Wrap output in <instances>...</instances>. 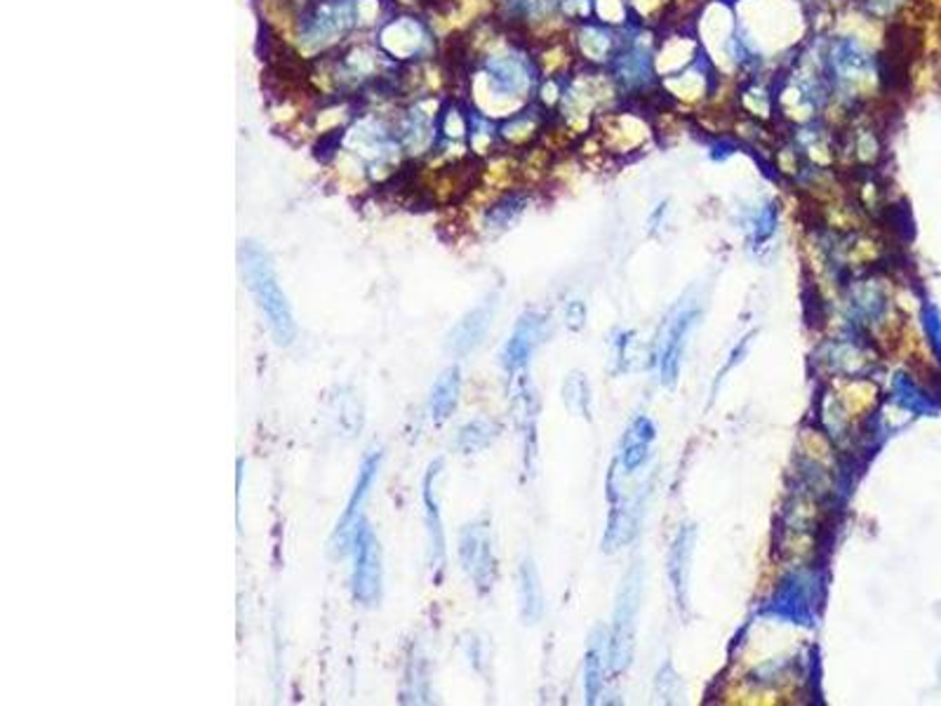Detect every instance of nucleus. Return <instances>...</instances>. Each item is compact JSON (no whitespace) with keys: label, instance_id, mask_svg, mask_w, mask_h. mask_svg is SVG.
Returning a JSON list of instances; mask_svg holds the SVG:
<instances>
[{"label":"nucleus","instance_id":"b1692460","mask_svg":"<svg viewBox=\"0 0 941 706\" xmlns=\"http://www.w3.org/2000/svg\"><path fill=\"white\" fill-rule=\"evenodd\" d=\"M894 399H897V403H901V405L913 410V412H928L930 410L928 399L920 396L918 389L913 386V382L909 377H904V375H899L894 380Z\"/></svg>","mask_w":941,"mask_h":706},{"label":"nucleus","instance_id":"423d86ee","mask_svg":"<svg viewBox=\"0 0 941 706\" xmlns=\"http://www.w3.org/2000/svg\"><path fill=\"white\" fill-rule=\"evenodd\" d=\"M459 561L478 594H487L497 577V561L493 546V530L487 518L471 521L459 533Z\"/></svg>","mask_w":941,"mask_h":706},{"label":"nucleus","instance_id":"393cba45","mask_svg":"<svg viewBox=\"0 0 941 706\" xmlns=\"http://www.w3.org/2000/svg\"><path fill=\"white\" fill-rule=\"evenodd\" d=\"M775 226H777L775 208L772 205L760 208L758 214H756V220L751 222V243L762 245L765 241H770L772 233H775Z\"/></svg>","mask_w":941,"mask_h":706},{"label":"nucleus","instance_id":"9b49d317","mask_svg":"<svg viewBox=\"0 0 941 706\" xmlns=\"http://www.w3.org/2000/svg\"><path fill=\"white\" fill-rule=\"evenodd\" d=\"M695 542H697L695 525L685 523V525H680L678 535L671 544V552H669V579H671V588H674V596H676V603H678L680 611L688 607V588H690Z\"/></svg>","mask_w":941,"mask_h":706},{"label":"nucleus","instance_id":"cd10ccee","mask_svg":"<svg viewBox=\"0 0 941 706\" xmlns=\"http://www.w3.org/2000/svg\"><path fill=\"white\" fill-rule=\"evenodd\" d=\"M405 3H409V0H405Z\"/></svg>","mask_w":941,"mask_h":706},{"label":"nucleus","instance_id":"f257e3e1","mask_svg":"<svg viewBox=\"0 0 941 706\" xmlns=\"http://www.w3.org/2000/svg\"><path fill=\"white\" fill-rule=\"evenodd\" d=\"M241 260L247 276V285L254 294V300H257L260 309L264 311L273 337H276L279 344L290 346L294 337H297V325H294L292 309L276 279V271H273L271 266L269 254L257 243H243Z\"/></svg>","mask_w":941,"mask_h":706},{"label":"nucleus","instance_id":"7ed1b4c3","mask_svg":"<svg viewBox=\"0 0 941 706\" xmlns=\"http://www.w3.org/2000/svg\"><path fill=\"white\" fill-rule=\"evenodd\" d=\"M361 0H311L300 14V41L311 50H323L358 24Z\"/></svg>","mask_w":941,"mask_h":706},{"label":"nucleus","instance_id":"a211bd4d","mask_svg":"<svg viewBox=\"0 0 941 706\" xmlns=\"http://www.w3.org/2000/svg\"><path fill=\"white\" fill-rule=\"evenodd\" d=\"M459 394H462V372L459 367H447L438 377V382L434 384V391H431L428 412L431 417H434V422L443 424L445 420H449V415H453L459 403Z\"/></svg>","mask_w":941,"mask_h":706},{"label":"nucleus","instance_id":"4be33fe9","mask_svg":"<svg viewBox=\"0 0 941 706\" xmlns=\"http://www.w3.org/2000/svg\"><path fill=\"white\" fill-rule=\"evenodd\" d=\"M852 306H854V311L859 313V316H864V319H878L880 313H882V309H886V302H882V294H880V290L876 288V285H857L854 290H852V302H850Z\"/></svg>","mask_w":941,"mask_h":706},{"label":"nucleus","instance_id":"6ab92c4d","mask_svg":"<svg viewBox=\"0 0 941 706\" xmlns=\"http://www.w3.org/2000/svg\"><path fill=\"white\" fill-rule=\"evenodd\" d=\"M497 431H499V426L495 422H487V420L468 422L459 431L457 447L462 450L464 455L480 453V450H485L489 443H493L497 438Z\"/></svg>","mask_w":941,"mask_h":706},{"label":"nucleus","instance_id":"20e7f679","mask_svg":"<svg viewBox=\"0 0 941 706\" xmlns=\"http://www.w3.org/2000/svg\"><path fill=\"white\" fill-rule=\"evenodd\" d=\"M351 594L361 605H372L380 601L382 592V554L380 542L372 527L361 518L353 527L351 539Z\"/></svg>","mask_w":941,"mask_h":706},{"label":"nucleus","instance_id":"412c9836","mask_svg":"<svg viewBox=\"0 0 941 706\" xmlns=\"http://www.w3.org/2000/svg\"><path fill=\"white\" fill-rule=\"evenodd\" d=\"M426 662L422 655H412L405 672V699L407 702H426L428 695V678H426Z\"/></svg>","mask_w":941,"mask_h":706},{"label":"nucleus","instance_id":"2eb2a0df","mask_svg":"<svg viewBox=\"0 0 941 706\" xmlns=\"http://www.w3.org/2000/svg\"><path fill=\"white\" fill-rule=\"evenodd\" d=\"M382 33L398 36V41L396 38L394 41H380V46L388 54H394L398 59H412L431 50V33L422 22H417L415 17H401L396 19V22H388L382 29Z\"/></svg>","mask_w":941,"mask_h":706},{"label":"nucleus","instance_id":"aec40b11","mask_svg":"<svg viewBox=\"0 0 941 706\" xmlns=\"http://www.w3.org/2000/svg\"><path fill=\"white\" fill-rule=\"evenodd\" d=\"M563 399L567 410H573L575 415L591 417V389H588L584 375H579V372L567 375L563 384Z\"/></svg>","mask_w":941,"mask_h":706},{"label":"nucleus","instance_id":"0eeeda50","mask_svg":"<svg viewBox=\"0 0 941 706\" xmlns=\"http://www.w3.org/2000/svg\"><path fill=\"white\" fill-rule=\"evenodd\" d=\"M485 75L489 81V90L497 97H527L537 88V69L535 62L525 52L512 50L487 57Z\"/></svg>","mask_w":941,"mask_h":706},{"label":"nucleus","instance_id":"39448f33","mask_svg":"<svg viewBox=\"0 0 941 706\" xmlns=\"http://www.w3.org/2000/svg\"><path fill=\"white\" fill-rule=\"evenodd\" d=\"M697 319H699V304L697 302H680L671 316L664 321L661 335H659V342H657V351H655L659 382L664 386H676V382H678L685 344H688V337H690L692 327L697 325Z\"/></svg>","mask_w":941,"mask_h":706},{"label":"nucleus","instance_id":"9d476101","mask_svg":"<svg viewBox=\"0 0 941 706\" xmlns=\"http://www.w3.org/2000/svg\"><path fill=\"white\" fill-rule=\"evenodd\" d=\"M544 325H546V321H544L542 313H537V311L523 313L520 321L516 323V327L512 332V337H508V342L504 344V351H502V365H504L506 372H512V375H514V372L523 370L529 363L535 349L539 346V342L544 337Z\"/></svg>","mask_w":941,"mask_h":706},{"label":"nucleus","instance_id":"5701e85b","mask_svg":"<svg viewBox=\"0 0 941 706\" xmlns=\"http://www.w3.org/2000/svg\"><path fill=\"white\" fill-rule=\"evenodd\" d=\"M523 210H525L523 195H518V193L506 195V199H502L497 205H493V210L487 212V224L495 226V229H506Z\"/></svg>","mask_w":941,"mask_h":706},{"label":"nucleus","instance_id":"bb28decb","mask_svg":"<svg viewBox=\"0 0 941 706\" xmlns=\"http://www.w3.org/2000/svg\"><path fill=\"white\" fill-rule=\"evenodd\" d=\"M923 321H925L928 335L932 337V346L937 351V356L941 359V319H939V313L934 309H925Z\"/></svg>","mask_w":941,"mask_h":706},{"label":"nucleus","instance_id":"1a4fd4ad","mask_svg":"<svg viewBox=\"0 0 941 706\" xmlns=\"http://www.w3.org/2000/svg\"><path fill=\"white\" fill-rule=\"evenodd\" d=\"M812 592L810 582L802 575L783 577L775 598L768 605V615L787 619L791 624H812Z\"/></svg>","mask_w":941,"mask_h":706},{"label":"nucleus","instance_id":"6e6552de","mask_svg":"<svg viewBox=\"0 0 941 706\" xmlns=\"http://www.w3.org/2000/svg\"><path fill=\"white\" fill-rule=\"evenodd\" d=\"M443 471V462H434L428 466L424 483H422V502H424V523L428 535V561L436 571V577L443 575L447 561V544H445V527L441 514V497H438V478Z\"/></svg>","mask_w":941,"mask_h":706},{"label":"nucleus","instance_id":"f03ea898","mask_svg":"<svg viewBox=\"0 0 941 706\" xmlns=\"http://www.w3.org/2000/svg\"><path fill=\"white\" fill-rule=\"evenodd\" d=\"M640 594H642V567L634 563L631 571L624 575V582L617 594V605L613 615V632L610 643H607V664L613 674H621L629 669L636 645V626L640 611Z\"/></svg>","mask_w":941,"mask_h":706},{"label":"nucleus","instance_id":"f8f14e48","mask_svg":"<svg viewBox=\"0 0 941 706\" xmlns=\"http://www.w3.org/2000/svg\"><path fill=\"white\" fill-rule=\"evenodd\" d=\"M380 466H382V453H380V450H372V453H370V455L363 460V464H361L358 478H356V487H353V493H351L348 504H346V512H344V516H342V518H340V523H337L335 539H337L340 544H348L351 533H353V527H356V523L361 521V508H363V502L367 500V495H370V487H372V483H375V478H377V474H380Z\"/></svg>","mask_w":941,"mask_h":706},{"label":"nucleus","instance_id":"f3484780","mask_svg":"<svg viewBox=\"0 0 941 706\" xmlns=\"http://www.w3.org/2000/svg\"><path fill=\"white\" fill-rule=\"evenodd\" d=\"M605 653H607L605 632L598 626V629L591 634V638H588L586 657H584L586 704H596L603 695V688H605Z\"/></svg>","mask_w":941,"mask_h":706},{"label":"nucleus","instance_id":"a878e982","mask_svg":"<svg viewBox=\"0 0 941 706\" xmlns=\"http://www.w3.org/2000/svg\"><path fill=\"white\" fill-rule=\"evenodd\" d=\"M857 3L873 19H894L911 0H857Z\"/></svg>","mask_w":941,"mask_h":706},{"label":"nucleus","instance_id":"ddd939ff","mask_svg":"<svg viewBox=\"0 0 941 706\" xmlns=\"http://www.w3.org/2000/svg\"><path fill=\"white\" fill-rule=\"evenodd\" d=\"M655 438H657V428L650 417L640 415L631 422V426L626 428L619 453H617V466L624 471V474H636V471L647 462L650 450L655 445Z\"/></svg>","mask_w":941,"mask_h":706},{"label":"nucleus","instance_id":"dca6fc26","mask_svg":"<svg viewBox=\"0 0 941 706\" xmlns=\"http://www.w3.org/2000/svg\"><path fill=\"white\" fill-rule=\"evenodd\" d=\"M518 601L525 624H537L544 615V592L535 561L525 556L518 567Z\"/></svg>","mask_w":941,"mask_h":706},{"label":"nucleus","instance_id":"4468645a","mask_svg":"<svg viewBox=\"0 0 941 706\" xmlns=\"http://www.w3.org/2000/svg\"><path fill=\"white\" fill-rule=\"evenodd\" d=\"M493 316H495L493 302H483L474 311H468L466 316L455 325V330L449 332L447 351H453L455 356H468L471 351H476L483 344L489 325H493Z\"/></svg>","mask_w":941,"mask_h":706}]
</instances>
